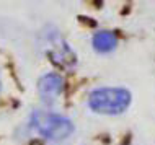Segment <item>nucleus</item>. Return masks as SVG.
I'll return each instance as SVG.
<instances>
[{"mask_svg": "<svg viewBox=\"0 0 155 145\" xmlns=\"http://www.w3.org/2000/svg\"><path fill=\"white\" fill-rule=\"evenodd\" d=\"M129 105L131 93L124 88H98L88 98V106L100 114H121Z\"/></svg>", "mask_w": 155, "mask_h": 145, "instance_id": "nucleus-1", "label": "nucleus"}, {"mask_svg": "<svg viewBox=\"0 0 155 145\" xmlns=\"http://www.w3.org/2000/svg\"><path fill=\"white\" fill-rule=\"evenodd\" d=\"M31 124L43 137L52 140V142H61V140L67 139L74 130V126L69 119L54 113L36 111L31 116Z\"/></svg>", "mask_w": 155, "mask_h": 145, "instance_id": "nucleus-2", "label": "nucleus"}, {"mask_svg": "<svg viewBox=\"0 0 155 145\" xmlns=\"http://www.w3.org/2000/svg\"><path fill=\"white\" fill-rule=\"evenodd\" d=\"M62 88H64V80L57 73H46L38 82V93H39L41 99L48 105H51L59 98Z\"/></svg>", "mask_w": 155, "mask_h": 145, "instance_id": "nucleus-3", "label": "nucleus"}, {"mask_svg": "<svg viewBox=\"0 0 155 145\" xmlns=\"http://www.w3.org/2000/svg\"><path fill=\"white\" fill-rule=\"evenodd\" d=\"M52 41V52H51V59L56 62V64L62 65V67H69V65L75 64V56L70 52V49L67 47V44L62 41L59 36L56 38H51Z\"/></svg>", "mask_w": 155, "mask_h": 145, "instance_id": "nucleus-4", "label": "nucleus"}, {"mask_svg": "<svg viewBox=\"0 0 155 145\" xmlns=\"http://www.w3.org/2000/svg\"><path fill=\"white\" fill-rule=\"evenodd\" d=\"M118 46V38L111 31H98L93 36V47L98 52H111Z\"/></svg>", "mask_w": 155, "mask_h": 145, "instance_id": "nucleus-5", "label": "nucleus"}]
</instances>
